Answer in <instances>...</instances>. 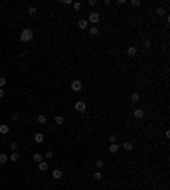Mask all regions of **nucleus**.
Masks as SVG:
<instances>
[{
    "mask_svg": "<svg viewBox=\"0 0 170 190\" xmlns=\"http://www.w3.org/2000/svg\"><path fill=\"white\" fill-rule=\"evenodd\" d=\"M7 161H9V156H7L5 153H0V163L4 165V163H7Z\"/></svg>",
    "mask_w": 170,
    "mask_h": 190,
    "instance_id": "nucleus-14",
    "label": "nucleus"
},
{
    "mask_svg": "<svg viewBox=\"0 0 170 190\" xmlns=\"http://www.w3.org/2000/svg\"><path fill=\"white\" fill-rule=\"evenodd\" d=\"M32 37H34L32 29H24L22 32H21V41H22V43H29Z\"/></svg>",
    "mask_w": 170,
    "mask_h": 190,
    "instance_id": "nucleus-1",
    "label": "nucleus"
},
{
    "mask_svg": "<svg viewBox=\"0 0 170 190\" xmlns=\"http://www.w3.org/2000/svg\"><path fill=\"white\" fill-rule=\"evenodd\" d=\"M95 166L99 168V170H102V168L106 166V163H104V160H97V161H95Z\"/></svg>",
    "mask_w": 170,
    "mask_h": 190,
    "instance_id": "nucleus-15",
    "label": "nucleus"
},
{
    "mask_svg": "<svg viewBox=\"0 0 170 190\" xmlns=\"http://www.w3.org/2000/svg\"><path fill=\"white\" fill-rule=\"evenodd\" d=\"M34 161H38V163H39V161H43V155H41V153H34Z\"/></svg>",
    "mask_w": 170,
    "mask_h": 190,
    "instance_id": "nucleus-17",
    "label": "nucleus"
},
{
    "mask_svg": "<svg viewBox=\"0 0 170 190\" xmlns=\"http://www.w3.org/2000/svg\"><path fill=\"white\" fill-rule=\"evenodd\" d=\"M4 97H5V92H4V90L0 88V99H4Z\"/></svg>",
    "mask_w": 170,
    "mask_h": 190,
    "instance_id": "nucleus-34",
    "label": "nucleus"
},
{
    "mask_svg": "<svg viewBox=\"0 0 170 190\" xmlns=\"http://www.w3.org/2000/svg\"><path fill=\"white\" fill-rule=\"evenodd\" d=\"M19 160V153H12L10 155V161H17Z\"/></svg>",
    "mask_w": 170,
    "mask_h": 190,
    "instance_id": "nucleus-21",
    "label": "nucleus"
},
{
    "mask_svg": "<svg viewBox=\"0 0 170 190\" xmlns=\"http://www.w3.org/2000/svg\"><path fill=\"white\" fill-rule=\"evenodd\" d=\"M38 168H39L41 172H46V170H48V163L46 161H39L38 163Z\"/></svg>",
    "mask_w": 170,
    "mask_h": 190,
    "instance_id": "nucleus-10",
    "label": "nucleus"
},
{
    "mask_svg": "<svg viewBox=\"0 0 170 190\" xmlns=\"http://www.w3.org/2000/svg\"><path fill=\"white\" fill-rule=\"evenodd\" d=\"M44 156H46V158H53V151H46Z\"/></svg>",
    "mask_w": 170,
    "mask_h": 190,
    "instance_id": "nucleus-32",
    "label": "nucleus"
},
{
    "mask_svg": "<svg viewBox=\"0 0 170 190\" xmlns=\"http://www.w3.org/2000/svg\"><path fill=\"white\" fill-rule=\"evenodd\" d=\"M133 114H134L136 119H143V117H145V110H143V109H134Z\"/></svg>",
    "mask_w": 170,
    "mask_h": 190,
    "instance_id": "nucleus-6",
    "label": "nucleus"
},
{
    "mask_svg": "<svg viewBox=\"0 0 170 190\" xmlns=\"http://www.w3.org/2000/svg\"><path fill=\"white\" fill-rule=\"evenodd\" d=\"M89 27V22L85 21V19H80L78 21V29H87Z\"/></svg>",
    "mask_w": 170,
    "mask_h": 190,
    "instance_id": "nucleus-7",
    "label": "nucleus"
},
{
    "mask_svg": "<svg viewBox=\"0 0 170 190\" xmlns=\"http://www.w3.org/2000/svg\"><path fill=\"white\" fill-rule=\"evenodd\" d=\"M143 46H145V48H150V46H151V41L150 39H143Z\"/></svg>",
    "mask_w": 170,
    "mask_h": 190,
    "instance_id": "nucleus-22",
    "label": "nucleus"
},
{
    "mask_svg": "<svg viewBox=\"0 0 170 190\" xmlns=\"http://www.w3.org/2000/svg\"><path fill=\"white\" fill-rule=\"evenodd\" d=\"M29 15H36V7H29Z\"/></svg>",
    "mask_w": 170,
    "mask_h": 190,
    "instance_id": "nucleus-24",
    "label": "nucleus"
},
{
    "mask_svg": "<svg viewBox=\"0 0 170 190\" xmlns=\"http://www.w3.org/2000/svg\"><path fill=\"white\" fill-rule=\"evenodd\" d=\"M19 117H21V116H19V112H14V114H12V121H17Z\"/></svg>",
    "mask_w": 170,
    "mask_h": 190,
    "instance_id": "nucleus-28",
    "label": "nucleus"
},
{
    "mask_svg": "<svg viewBox=\"0 0 170 190\" xmlns=\"http://www.w3.org/2000/svg\"><path fill=\"white\" fill-rule=\"evenodd\" d=\"M75 109L78 112H85V109H87V105H85V102H82V100H78L77 104H75Z\"/></svg>",
    "mask_w": 170,
    "mask_h": 190,
    "instance_id": "nucleus-4",
    "label": "nucleus"
},
{
    "mask_svg": "<svg viewBox=\"0 0 170 190\" xmlns=\"http://www.w3.org/2000/svg\"><path fill=\"white\" fill-rule=\"evenodd\" d=\"M38 122L39 124H46V116L44 114H39V116H38Z\"/></svg>",
    "mask_w": 170,
    "mask_h": 190,
    "instance_id": "nucleus-16",
    "label": "nucleus"
},
{
    "mask_svg": "<svg viewBox=\"0 0 170 190\" xmlns=\"http://www.w3.org/2000/svg\"><path fill=\"white\" fill-rule=\"evenodd\" d=\"M99 21H100V15H99V14H97V12H92L90 15H89V21H87V22L97 24V22H99Z\"/></svg>",
    "mask_w": 170,
    "mask_h": 190,
    "instance_id": "nucleus-3",
    "label": "nucleus"
},
{
    "mask_svg": "<svg viewBox=\"0 0 170 190\" xmlns=\"http://www.w3.org/2000/svg\"><path fill=\"white\" fill-rule=\"evenodd\" d=\"M157 14H158V15H163V14H165V9H163V7H158V9H157Z\"/></svg>",
    "mask_w": 170,
    "mask_h": 190,
    "instance_id": "nucleus-25",
    "label": "nucleus"
},
{
    "mask_svg": "<svg viewBox=\"0 0 170 190\" xmlns=\"http://www.w3.org/2000/svg\"><path fill=\"white\" fill-rule=\"evenodd\" d=\"M140 100V93H133L131 95V102H138Z\"/></svg>",
    "mask_w": 170,
    "mask_h": 190,
    "instance_id": "nucleus-20",
    "label": "nucleus"
},
{
    "mask_svg": "<svg viewBox=\"0 0 170 190\" xmlns=\"http://www.w3.org/2000/svg\"><path fill=\"white\" fill-rule=\"evenodd\" d=\"M51 175H53V178H55V180H60L63 177V172L60 170V168H56V170H53V173H51Z\"/></svg>",
    "mask_w": 170,
    "mask_h": 190,
    "instance_id": "nucleus-5",
    "label": "nucleus"
},
{
    "mask_svg": "<svg viewBox=\"0 0 170 190\" xmlns=\"http://www.w3.org/2000/svg\"><path fill=\"white\" fill-rule=\"evenodd\" d=\"M60 4H61V5H70V4H72V0H61Z\"/></svg>",
    "mask_w": 170,
    "mask_h": 190,
    "instance_id": "nucleus-30",
    "label": "nucleus"
},
{
    "mask_svg": "<svg viewBox=\"0 0 170 190\" xmlns=\"http://www.w3.org/2000/svg\"><path fill=\"white\" fill-rule=\"evenodd\" d=\"M87 4H89V5H90V7H94V5H95V4H97V2H95V0H89Z\"/></svg>",
    "mask_w": 170,
    "mask_h": 190,
    "instance_id": "nucleus-33",
    "label": "nucleus"
},
{
    "mask_svg": "<svg viewBox=\"0 0 170 190\" xmlns=\"http://www.w3.org/2000/svg\"><path fill=\"white\" fill-rule=\"evenodd\" d=\"M94 178L95 180H102V173L100 172H95V173H94Z\"/></svg>",
    "mask_w": 170,
    "mask_h": 190,
    "instance_id": "nucleus-23",
    "label": "nucleus"
},
{
    "mask_svg": "<svg viewBox=\"0 0 170 190\" xmlns=\"http://www.w3.org/2000/svg\"><path fill=\"white\" fill-rule=\"evenodd\" d=\"M5 83H7V80L4 77H0V87H5Z\"/></svg>",
    "mask_w": 170,
    "mask_h": 190,
    "instance_id": "nucleus-27",
    "label": "nucleus"
},
{
    "mask_svg": "<svg viewBox=\"0 0 170 190\" xmlns=\"http://www.w3.org/2000/svg\"><path fill=\"white\" fill-rule=\"evenodd\" d=\"M7 132H9V126H7V124H2V126H0V134H7Z\"/></svg>",
    "mask_w": 170,
    "mask_h": 190,
    "instance_id": "nucleus-13",
    "label": "nucleus"
},
{
    "mask_svg": "<svg viewBox=\"0 0 170 190\" xmlns=\"http://www.w3.org/2000/svg\"><path fill=\"white\" fill-rule=\"evenodd\" d=\"M117 151H119V146L116 144V143H112V144L109 146V153H112L114 155V153H117Z\"/></svg>",
    "mask_w": 170,
    "mask_h": 190,
    "instance_id": "nucleus-9",
    "label": "nucleus"
},
{
    "mask_svg": "<svg viewBox=\"0 0 170 190\" xmlns=\"http://www.w3.org/2000/svg\"><path fill=\"white\" fill-rule=\"evenodd\" d=\"M136 51H138V49H136L134 46H131L129 49H128V54H129V56H134V54H136Z\"/></svg>",
    "mask_w": 170,
    "mask_h": 190,
    "instance_id": "nucleus-19",
    "label": "nucleus"
},
{
    "mask_svg": "<svg viewBox=\"0 0 170 190\" xmlns=\"http://www.w3.org/2000/svg\"><path fill=\"white\" fill-rule=\"evenodd\" d=\"M73 7L77 9V10H80V9H82V4H80V2H75V4H73Z\"/></svg>",
    "mask_w": 170,
    "mask_h": 190,
    "instance_id": "nucleus-29",
    "label": "nucleus"
},
{
    "mask_svg": "<svg viewBox=\"0 0 170 190\" xmlns=\"http://www.w3.org/2000/svg\"><path fill=\"white\" fill-rule=\"evenodd\" d=\"M55 124H58V126L65 124V119H63V116H56V117H55Z\"/></svg>",
    "mask_w": 170,
    "mask_h": 190,
    "instance_id": "nucleus-12",
    "label": "nucleus"
},
{
    "mask_svg": "<svg viewBox=\"0 0 170 190\" xmlns=\"http://www.w3.org/2000/svg\"><path fill=\"white\" fill-rule=\"evenodd\" d=\"M34 141H36V143H43V141H44V136L41 134V132H36V134H34Z\"/></svg>",
    "mask_w": 170,
    "mask_h": 190,
    "instance_id": "nucleus-8",
    "label": "nucleus"
},
{
    "mask_svg": "<svg viewBox=\"0 0 170 190\" xmlns=\"http://www.w3.org/2000/svg\"><path fill=\"white\" fill-rule=\"evenodd\" d=\"M109 141H111V143H116V141H117V136L111 134V136H109Z\"/></svg>",
    "mask_w": 170,
    "mask_h": 190,
    "instance_id": "nucleus-26",
    "label": "nucleus"
},
{
    "mask_svg": "<svg viewBox=\"0 0 170 190\" xmlns=\"http://www.w3.org/2000/svg\"><path fill=\"white\" fill-rule=\"evenodd\" d=\"M89 32H90V36H97L99 34V27H89Z\"/></svg>",
    "mask_w": 170,
    "mask_h": 190,
    "instance_id": "nucleus-18",
    "label": "nucleus"
},
{
    "mask_svg": "<svg viewBox=\"0 0 170 190\" xmlns=\"http://www.w3.org/2000/svg\"><path fill=\"white\" fill-rule=\"evenodd\" d=\"M123 149H126V151H131V149H133V143H131V141H126L124 144H123Z\"/></svg>",
    "mask_w": 170,
    "mask_h": 190,
    "instance_id": "nucleus-11",
    "label": "nucleus"
},
{
    "mask_svg": "<svg viewBox=\"0 0 170 190\" xmlns=\"http://www.w3.org/2000/svg\"><path fill=\"white\" fill-rule=\"evenodd\" d=\"M131 4H133V5H134V7H138V5H141V2H140V0H133V2H131Z\"/></svg>",
    "mask_w": 170,
    "mask_h": 190,
    "instance_id": "nucleus-31",
    "label": "nucleus"
},
{
    "mask_svg": "<svg viewBox=\"0 0 170 190\" xmlns=\"http://www.w3.org/2000/svg\"><path fill=\"white\" fill-rule=\"evenodd\" d=\"M82 88H83V83H82L80 80H73V82H72V90H73V92H80Z\"/></svg>",
    "mask_w": 170,
    "mask_h": 190,
    "instance_id": "nucleus-2",
    "label": "nucleus"
}]
</instances>
